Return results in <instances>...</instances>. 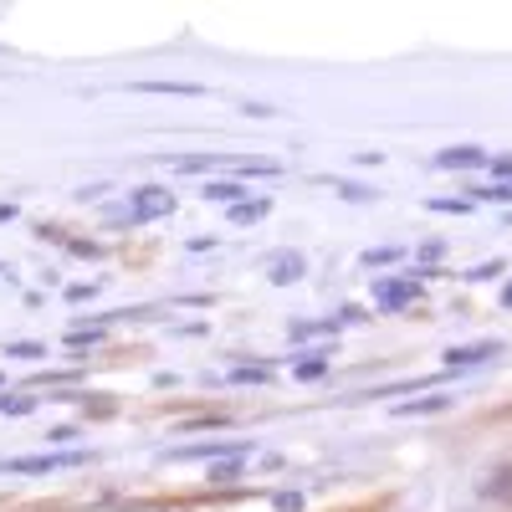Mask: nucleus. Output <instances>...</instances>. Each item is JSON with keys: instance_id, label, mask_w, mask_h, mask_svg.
Listing matches in <instances>:
<instances>
[{"instance_id": "nucleus-1", "label": "nucleus", "mask_w": 512, "mask_h": 512, "mask_svg": "<svg viewBox=\"0 0 512 512\" xmlns=\"http://www.w3.org/2000/svg\"><path fill=\"white\" fill-rule=\"evenodd\" d=\"M128 216H134V221H164V216H175V190L139 185L134 190V205H128Z\"/></svg>"}, {"instance_id": "nucleus-2", "label": "nucleus", "mask_w": 512, "mask_h": 512, "mask_svg": "<svg viewBox=\"0 0 512 512\" xmlns=\"http://www.w3.org/2000/svg\"><path fill=\"white\" fill-rule=\"evenodd\" d=\"M82 451H57V456H21L11 461L6 472H21V477H41V472H57V466H77Z\"/></svg>"}, {"instance_id": "nucleus-3", "label": "nucleus", "mask_w": 512, "mask_h": 512, "mask_svg": "<svg viewBox=\"0 0 512 512\" xmlns=\"http://www.w3.org/2000/svg\"><path fill=\"white\" fill-rule=\"evenodd\" d=\"M374 297H379V308H410L415 297H420V287L415 282H379Z\"/></svg>"}, {"instance_id": "nucleus-4", "label": "nucleus", "mask_w": 512, "mask_h": 512, "mask_svg": "<svg viewBox=\"0 0 512 512\" xmlns=\"http://www.w3.org/2000/svg\"><path fill=\"white\" fill-rule=\"evenodd\" d=\"M502 344H466V349H446V369H472V364H487Z\"/></svg>"}, {"instance_id": "nucleus-5", "label": "nucleus", "mask_w": 512, "mask_h": 512, "mask_svg": "<svg viewBox=\"0 0 512 512\" xmlns=\"http://www.w3.org/2000/svg\"><path fill=\"white\" fill-rule=\"evenodd\" d=\"M436 164H441V169H477V164H487V149H472V144H461V149H441V154H436Z\"/></svg>"}, {"instance_id": "nucleus-6", "label": "nucleus", "mask_w": 512, "mask_h": 512, "mask_svg": "<svg viewBox=\"0 0 512 512\" xmlns=\"http://www.w3.org/2000/svg\"><path fill=\"white\" fill-rule=\"evenodd\" d=\"M200 200H216V205H241V200H246V185H241V180H210V185H200Z\"/></svg>"}, {"instance_id": "nucleus-7", "label": "nucleus", "mask_w": 512, "mask_h": 512, "mask_svg": "<svg viewBox=\"0 0 512 512\" xmlns=\"http://www.w3.org/2000/svg\"><path fill=\"white\" fill-rule=\"evenodd\" d=\"M303 267H308L303 251H282V256H272V272L267 277L272 282H297V277H303Z\"/></svg>"}, {"instance_id": "nucleus-8", "label": "nucleus", "mask_w": 512, "mask_h": 512, "mask_svg": "<svg viewBox=\"0 0 512 512\" xmlns=\"http://www.w3.org/2000/svg\"><path fill=\"white\" fill-rule=\"evenodd\" d=\"M139 93H169V98H200V82H134Z\"/></svg>"}, {"instance_id": "nucleus-9", "label": "nucleus", "mask_w": 512, "mask_h": 512, "mask_svg": "<svg viewBox=\"0 0 512 512\" xmlns=\"http://www.w3.org/2000/svg\"><path fill=\"white\" fill-rule=\"evenodd\" d=\"M267 210H272V200H241V205H231V226H256V221H267Z\"/></svg>"}, {"instance_id": "nucleus-10", "label": "nucleus", "mask_w": 512, "mask_h": 512, "mask_svg": "<svg viewBox=\"0 0 512 512\" xmlns=\"http://www.w3.org/2000/svg\"><path fill=\"white\" fill-rule=\"evenodd\" d=\"M241 472H246V456H226V461H216V466L205 472V482H210V487H226V482H236Z\"/></svg>"}, {"instance_id": "nucleus-11", "label": "nucleus", "mask_w": 512, "mask_h": 512, "mask_svg": "<svg viewBox=\"0 0 512 512\" xmlns=\"http://www.w3.org/2000/svg\"><path fill=\"white\" fill-rule=\"evenodd\" d=\"M451 405V395H431V400H395V415H436V410H446Z\"/></svg>"}, {"instance_id": "nucleus-12", "label": "nucleus", "mask_w": 512, "mask_h": 512, "mask_svg": "<svg viewBox=\"0 0 512 512\" xmlns=\"http://www.w3.org/2000/svg\"><path fill=\"white\" fill-rule=\"evenodd\" d=\"M236 175H277V159H231Z\"/></svg>"}, {"instance_id": "nucleus-13", "label": "nucleus", "mask_w": 512, "mask_h": 512, "mask_svg": "<svg viewBox=\"0 0 512 512\" xmlns=\"http://www.w3.org/2000/svg\"><path fill=\"white\" fill-rule=\"evenodd\" d=\"M482 492H487V497H512V466H502V477H497V482L487 477Z\"/></svg>"}, {"instance_id": "nucleus-14", "label": "nucleus", "mask_w": 512, "mask_h": 512, "mask_svg": "<svg viewBox=\"0 0 512 512\" xmlns=\"http://www.w3.org/2000/svg\"><path fill=\"white\" fill-rule=\"evenodd\" d=\"M11 359H47V344H11Z\"/></svg>"}, {"instance_id": "nucleus-15", "label": "nucleus", "mask_w": 512, "mask_h": 512, "mask_svg": "<svg viewBox=\"0 0 512 512\" xmlns=\"http://www.w3.org/2000/svg\"><path fill=\"white\" fill-rule=\"evenodd\" d=\"M477 200H512V185H477Z\"/></svg>"}, {"instance_id": "nucleus-16", "label": "nucleus", "mask_w": 512, "mask_h": 512, "mask_svg": "<svg viewBox=\"0 0 512 512\" xmlns=\"http://www.w3.org/2000/svg\"><path fill=\"white\" fill-rule=\"evenodd\" d=\"M395 246H379V251H364V267H384V262H395Z\"/></svg>"}, {"instance_id": "nucleus-17", "label": "nucleus", "mask_w": 512, "mask_h": 512, "mask_svg": "<svg viewBox=\"0 0 512 512\" xmlns=\"http://www.w3.org/2000/svg\"><path fill=\"white\" fill-rule=\"evenodd\" d=\"M328 369V359H303V364H297V379H318Z\"/></svg>"}, {"instance_id": "nucleus-18", "label": "nucleus", "mask_w": 512, "mask_h": 512, "mask_svg": "<svg viewBox=\"0 0 512 512\" xmlns=\"http://www.w3.org/2000/svg\"><path fill=\"white\" fill-rule=\"evenodd\" d=\"M231 379H236V384H267L272 374H267V369H236Z\"/></svg>"}, {"instance_id": "nucleus-19", "label": "nucleus", "mask_w": 512, "mask_h": 512, "mask_svg": "<svg viewBox=\"0 0 512 512\" xmlns=\"http://www.w3.org/2000/svg\"><path fill=\"white\" fill-rule=\"evenodd\" d=\"M98 338H103L98 328H88V333H77V328H72V333H67V344H72V349H82V344H98Z\"/></svg>"}, {"instance_id": "nucleus-20", "label": "nucleus", "mask_w": 512, "mask_h": 512, "mask_svg": "<svg viewBox=\"0 0 512 512\" xmlns=\"http://www.w3.org/2000/svg\"><path fill=\"white\" fill-rule=\"evenodd\" d=\"M297 507H303V497H297V492H282L277 497V512H297Z\"/></svg>"}, {"instance_id": "nucleus-21", "label": "nucleus", "mask_w": 512, "mask_h": 512, "mask_svg": "<svg viewBox=\"0 0 512 512\" xmlns=\"http://www.w3.org/2000/svg\"><path fill=\"white\" fill-rule=\"evenodd\" d=\"M431 210H456V216H461L466 200H446V195H436V200H431Z\"/></svg>"}, {"instance_id": "nucleus-22", "label": "nucleus", "mask_w": 512, "mask_h": 512, "mask_svg": "<svg viewBox=\"0 0 512 512\" xmlns=\"http://www.w3.org/2000/svg\"><path fill=\"white\" fill-rule=\"evenodd\" d=\"M492 175H502V180H512V154H502V159H492Z\"/></svg>"}, {"instance_id": "nucleus-23", "label": "nucleus", "mask_w": 512, "mask_h": 512, "mask_svg": "<svg viewBox=\"0 0 512 512\" xmlns=\"http://www.w3.org/2000/svg\"><path fill=\"white\" fill-rule=\"evenodd\" d=\"M0 410H6V415H21V410H31V400H26V395H16V400H6Z\"/></svg>"}, {"instance_id": "nucleus-24", "label": "nucleus", "mask_w": 512, "mask_h": 512, "mask_svg": "<svg viewBox=\"0 0 512 512\" xmlns=\"http://www.w3.org/2000/svg\"><path fill=\"white\" fill-rule=\"evenodd\" d=\"M338 195L344 200H369V190H359V185H338Z\"/></svg>"}, {"instance_id": "nucleus-25", "label": "nucleus", "mask_w": 512, "mask_h": 512, "mask_svg": "<svg viewBox=\"0 0 512 512\" xmlns=\"http://www.w3.org/2000/svg\"><path fill=\"white\" fill-rule=\"evenodd\" d=\"M502 308H512V282L502 287Z\"/></svg>"}, {"instance_id": "nucleus-26", "label": "nucleus", "mask_w": 512, "mask_h": 512, "mask_svg": "<svg viewBox=\"0 0 512 512\" xmlns=\"http://www.w3.org/2000/svg\"><path fill=\"white\" fill-rule=\"evenodd\" d=\"M11 216H16V210H11V205H0V221H11Z\"/></svg>"}]
</instances>
